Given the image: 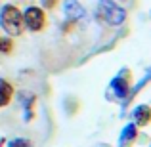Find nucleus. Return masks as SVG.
Listing matches in <instances>:
<instances>
[{"mask_svg": "<svg viewBox=\"0 0 151 147\" xmlns=\"http://www.w3.org/2000/svg\"><path fill=\"white\" fill-rule=\"evenodd\" d=\"M0 25L4 27L8 34L17 37L23 31V15L15 6H4L0 11Z\"/></svg>", "mask_w": 151, "mask_h": 147, "instance_id": "1", "label": "nucleus"}, {"mask_svg": "<svg viewBox=\"0 0 151 147\" xmlns=\"http://www.w3.org/2000/svg\"><path fill=\"white\" fill-rule=\"evenodd\" d=\"M98 17L101 21L109 23V25H121L124 21L126 14L121 6L113 2V0H100V6H98Z\"/></svg>", "mask_w": 151, "mask_h": 147, "instance_id": "2", "label": "nucleus"}, {"mask_svg": "<svg viewBox=\"0 0 151 147\" xmlns=\"http://www.w3.org/2000/svg\"><path fill=\"white\" fill-rule=\"evenodd\" d=\"M44 21H46V15L40 8H27L25 14H23V23L31 31H40L44 27Z\"/></svg>", "mask_w": 151, "mask_h": 147, "instance_id": "3", "label": "nucleus"}, {"mask_svg": "<svg viewBox=\"0 0 151 147\" xmlns=\"http://www.w3.org/2000/svg\"><path fill=\"white\" fill-rule=\"evenodd\" d=\"M63 11L69 19H81L84 15V8L77 2V0H65L63 4Z\"/></svg>", "mask_w": 151, "mask_h": 147, "instance_id": "4", "label": "nucleus"}, {"mask_svg": "<svg viewBox=\"0 0 151 147\" xmlns=\"http://www.w3.org/2000/svg\"><path fill=\"white\" fill-rule=\"evenodd\" d=\"M111 88H113V92L117 94L119 98H124L126 94H128V80L122 77H117L113 82H111Z\"/></svg>", "mask_w": 151, "mask_h": 147, "instance_id": "5", "label": "nucleus"}, {"mask_svg": "<svg viewBox=\"0 0 151 147\" xmlns=\"http://www.w3.org/2000/svg\"><path fill=\"white\" fill-rule=\"evenodd\" d=\"M12 96H14V88H12L6 80H2V78H0V107L8 105V103H10V99H12Z\"/></svg>", "mask_w": 151, "mask_h": 147, "instance_id": "6", "label": "nucleus"}, {"mask_svg": "<svg viewBox=\"0 0 151 147\" xmlns=\"http://www.w3.org/2000/svg\"><path fill=\"white\" fill-rule=\"evenodd\" d=\"M134 117H136L138 124H147V120H149V107H145V105L138 107V109L134 111Z\"/></svg>", "mask_w": 151, "mask_h": 147, "instance_id": "7", "label": "nucleus"}, {"mask_svg": "<svg viewBox=\"0 0 151 147\" xmlns=\"http://www.w3.org/2000/svg\"><path fill=\"white\" fill-rule=\"evenodd\" d=\"M134 138H136V126H134V124H128L124 128V132H122L121 141H130V140H134Z\"/></svg>", "mask_w": 151, "mask_h": 147, "instance_id": "8", "label": "nucleus"}, {"mask_svg": "<svg viewBox=\"0 0 151 147\" xmlns=\"http://www.w3.org/2000/svg\"><path fill=\"white\" fill-rule=\"evenodd\" d=\"M0 52H4V54L12 52V40L10 38H0Z\"/></svg>", "mask_w": 151, "mask_h": 147, "instance_id": "9", "label": "nucleus"}, {"mask_svg": "<svg viewBox=\"0 0 151 147\" xmlns=\"http://www.w3.org/2000/svg\"><path fill=\"white\" fill-rule=\"evenodd\" d=\"M10 147H33L27 140H14L10 141Z\"/></svg>", "mask_w": 151, "mask_h": 147, "instance_id": "10", "label": "nucleus"}, {"mask_svg": "<svg viewBox=\"0 0 151 147\" xmlns=\"http://www.w3.org/2000/svg\"><path fill=\"white\" fill-rule=\"evenodd\" d=\"M0 145H2V141H0Z\"/></svg>", "mask_w": 151, "mask_h": 147, "instance_id": "11", "label": "nucleus"}]
</instances>
